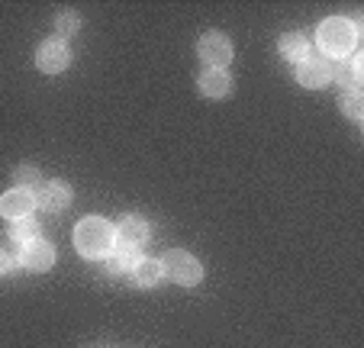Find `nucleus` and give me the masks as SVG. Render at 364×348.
<instances>
[{"label": "nucleus", "instance_id": "f03ea898", "mask_svg": "<svg viewBox=\"0 0 364 348\" xmlns=\"http://www.w3.org/2000/svg\"><path fill=\"white\" fill-rule=\"evenodd\" d=\"M316 42L323 48L326 58H348L358 46V26L351 20H342V16H332L319 26Z\"/></svg>", "mask_w": 364, "mask_h": 348}, {"label": "nucleus", "instance_id": "ddd939ff", "mask_svg": "<svg viewBox=\"0 0 364 348\" xmlns=\"http://www.w3.org/2000/svg\"><path fill=\"white\" fill-rule=\"evenodd\" d=\"M161 278H165V271H161V261L159 258H142L136 268H132V280H136V287H142V290L159 287Z\"/></svg>", "mask_w": 364, "mask_h": 348}, {"label": "nucleus", "instance_id": "7ed1b4c3", "mask_svg": "<svg viewBox=\"0 0 364 348\" xmlns=\"http://www.w3.org/2000/svg\"><path fill=\"white\" fill-rule=\"evenodd\" d=\"M161 271H165L168 280H174V284H181V287H193L203 278L200 261L193 258L191 252H181V248H171V252L161 258Z\"/></svg>", "mask_w": 364, "mask_h": 348}, {"label": "nucleus", "instance_id": "aec40b11", "mask_svg": "<svg viewBox=\"0 0 364 348\" xmlns=\"http://www.w3.org/2000/svg\"><path fill=\"white\" fill-rule=\"evenodd\" d=\"M10 268H14V258H10V255L4 252V248H0V278H4V274H7Z\"/></svg>", "mask_w": 364, "mask_h": 348}, {"label": "nucleus", "instance_id": "2eb2a0df", "mask_svg": "<svg viewBox=\"0 0 364 348\" xmlns=\"http://www.w3.org/2000/svg\"><path fill=\"white\" fill-rule=\"evenodd\" d=\"M142 261V255L139 252H129V248H117V252L107 255V268L103 271H110V274H132V268Z\"/></svg>", "mask_w": 364, "mask_h": 348}, {"label": "nucleus", "instance_id": "6e6552de", "mask_svg": "<svg viewBox=\"0 0 364 348\" xmlns=\"http://www.w3.org/2000/svg\"><path fill=\"white\" fill-rule=\"evenodd\" d=\"M68 62H71V52L62 39L42 42L39 52H36V65H39V71H46V75H58V71H65Z\"/></svg>", "mask_w": 364, "mask_h": 348}, {"label": "nucleus", "instance_id": "f257e3e1", "mask_svg": "<svg viewBox=\"0 0 364 348\" xmlns=\"http://www.w3.org/2000/svg\"><path fill=\"white\" fill-rule=\"evenodd\" d=\"M75 246L84 258H107L117 246L113 226L103 216H84L75 229Z\"/></svg>", "mask_w": 364, "mask_h": 348}, {"label": "nucleus", "instance_id": "dca6fc26", "mask_svg": "<svg viewBox=\"0 0 364 348\" xmlns=\"http://www.w3.org/2000/svg\"><path fill=\"white\" fill-rule=\"evenodd\" d=\"M36 239H39V223H36V219H16V223L10 226V242H16L20 248Z\"/></svg>", "mask_w": 364, "mask_h": 348}, {"label": "nucleus", "instance_id": "1a4fd4ad", "mask_svg": "<svg viewBox=\"0 0 364 348\" xmlns=\"http://www.w3.org/2000/svg\"><path fill=\"white\" fill-rule=\"evenodd\" d=\"M14 261L23 265L26 271H48V268L55 265V248L48 246V242L36 239V242H29V246H23Z\"/></svg>", "mask_w": 364, "mask_h": 348}, {"label": "nucleus", "instance_id": "6ab92c4d", "mask_svg": "<svg viewBox=\"0 0 364 348\" xmlns=\"http://www.w3.org/2000/svg\"><path fill=\"white\" fill-rule=\"evenodd\" d=\"M77 29H81V16H77V14L65 10V14L55 16V33L58 36H71V33H77Z\"/></svg>", "mask_w": 364, "mask_h": 348}, {"label": "nucleus", "instance_id": "f8f14e48", "mask_svg": "<svg viewBox=\"0 0 364 348\" xmlns=\"http://www.w3.org/2000/svg\"><path fill=\"white\" fill-rule=\"evenodd\" d=\"M332 78L338 81V88H345V94H348V90H358V84H361V55L351 52L342 65L332 68Z\"/></svg>", "mask_w": 364, "mask_h": 348}, {"label": "nucleus", "instance_id": "20e7f679", "mask_svg": "<svg viewBox=\"0 0 364 348\" xmlns=\"http://www.w3.org/2000/svg\"><path fill=\"white\" fill-rule=\"evenodd\" d=\"M197 55L203 58L206 68H223V65L232 62V46L223 33H206L197 42Z\"/></svg>", "mask_w": 364, "mask_h": 348}, {"label": "nucleus", "instance_id": "9b49d317", "mask_svg": "<svg viewBox=\"0 0 364 348\" xmlns=\"http://www.w3.org/2000/svg\"><path fill=\"white\" fill-rule=\"evenodd\" d=\"M197 88L203 97H213V100H220V97L229 94V88H232V78H229L226 68H203L197 78Z\"/></svg>", "mask_w": 364, "mask_h": 348}, {"label": "nucleus", "instance_id": "f3484780", "mask_svg": "<svg viewBox=\"0 0 364 348\" xmlns=\"http://www.w3.org/2000/svg\"><path fill=\"white\" fill-rule=\"evenodd\" d=\"M14 181H16V187H23V191H36V187L42 184L36 164H20V168L14 171Z\"/></svg>", "mask_w": 364, "mask_h": 348}, {"label": "nucleus", "instance_id": "9d476101", "mask_svg": "<svg viewBox=\"0 0 364 348\" xmlns=\"http://www.w3.org/2000/svg\"><path fill=\"white\" fill-rule=\"evenodd\" d=\"M36 210V200H33V191H23V187H14L0 197V216L4 219H29V213Z\"/></svg>", "mask_w": 364, "mask_h": 348}, {"label": "nucleus", "instance_id": "0eeeda50", "mask_svg": "<svg viewBox=\"0 0 364 348\" xmlns=\"http://www.w3.org/2000/svg\"><path fill=\"white\" fill-rule=\"evenodd\" d=\"M332 68L336 65L326 58V55H306L300 65H296V81L303 88H323L332 81Z\"/></svg>", "mask_w": 364, "mask_h": 348}, {"label": "nucleus", "instance_id": "39448f33", "mask_svg": "<svg viewBox=\"0 0 364 348\" xmlns=\"http://www.w3.org/2000/svg\"><path fill=\"white\" fill-rule=\"evenodd\" d=\"M113 236H117L119 248H129V252H142V246L149 242V223L142 216H123L113 226Z\"/></svg>", "mask_w": 364, "mask_h": 348}, {"label": "nucleus", "instance_id": "4468645a", "mask_svg": "<svg viewBox=\"0 0 364 348\" xmlns=\"http://www.w3.org/2000/svg\"><path fill=\"white\" fill-rule=\"evenodd\" d=\"M277 48H281V55L287 62H303L309 55V39L303 33H287V36H281Z\"/></svg>", "mask_w": 364, "mask_h": 348}, {"label": "nucleus", "instance_id": "a211bd4d", "mask_svg": "<svg viewBox=\"0 0 364 348\" xmlns=\"http://www.w3.org/2000/svg\"><path fill=\"white\" fill-rule=\"evenodd\" d=\"M342 110H345V116L348 120H361L364 116V97H361V90H348V94L342 97Z\"/></svg>", "mask_w": 364, "mask_h": 348}, {"label": "nucleus", "instance_id": "423d86ee", "mask_svg": "<svg viewBox=\"0 0 364 348\" xmlns=\"http://www.w3.org/2000/svg\"><path fill=\"white\" fill-rule=\"evenodd\" d=\"M33 200H36V206L46 213H62V210H68V204H71V187L65 184V181H46V184H39L33 191Z\"/></svg>", "mask_w": 364, "mask_h": 348}]
</instances>
